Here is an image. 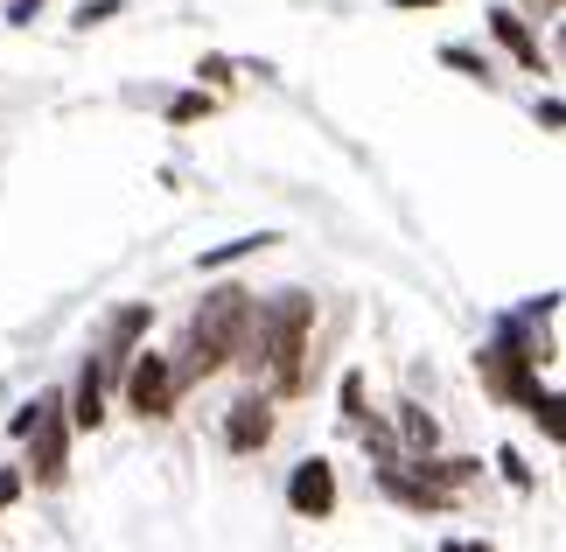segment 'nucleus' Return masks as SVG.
Masks as SVG:
<instances>
[{
	"instance_id": "6ab92c4d",
	"label": "nucleus",
	"mask_w": 566,
	"mask_h": 552,
	"mask_svg": "<svg viewBox=\"0 0 566 552\" xmlns=\"http://www.w3.org/2000/svg\"><path fill=\"white\" fill-rule=\"evenodd\" d=\"M441 552H490V545H469V539H448Z\"/></svg>"
},
{
	"instance_id": "9d476101",
	"label": "nucleus",
	"mask_w": 566,
	"mask_h": 552,
	"mask_svg": "<svg viewBox=\"0 0 566 552\" xmlns=\"http://www.w3.org/2000/svg\"><path fill=\"white\" fill-rule=\"evenodd\" d=\"M203 113H210V98H203V92H189V98H176V105H168V119H176V126L203 119Z\"/></svg>"
},
{
	"instance_id": "9b49d317",
	"label": "nucleus",
	"mask_w": 566,
	"mask_h": 552,
	"mask_svg": "<svg viewBox=\"0 0 566 552\" xmlns=\"http://www.w3.org/2000/svg\"><path fill=\"white\" fill-rule=\"evenodd\" d=\"M259 246H266V238H231V246H224V252H210L203 267H231V259H245V252H259Z\"/></svg>"
},
{
	"instance_id": "a211bd4d",
	"label": "nucleus",
	"mask_w": 566,
	"mask_h": 552,
	"mask_svg": "<svg viewBox=\"0 0 566 552\" xmlns=\"http://www.w3.org/2000/svg\"><path fill=\"white\" fill-rule=\"evenodd\" d=\"M14 497H21V476H14V469H0V511H8Z\"/></svg>"
},
{
	"instance_id": "aec40b11",
	"label": "nucleus",
	"mask_w": 566,
	"mask_h": 552,
	"mask_svg": "<svg viewBox=\"0 0 566 552\" xmlns=\"http://www.w3.org/2000/svg\"><path fill=\"white\" fill-rule=\"evenodd\" d=\"M391 8H441V0H391Z\"/></svg>"
},
{
	"instance_id": "f8f14e48",
	"label": "nucleus",
	"mask_w": 566,
	"mask_h": 552,
	"mask_svg": "<svg viewBox=\"0 0 566 552\" xmlns=\"http://www.w3.org/2000/svg\"><path fill=\"white\" fill-rule=\"evenodd\" d=\"M448 63H454V71H462V77H490V63L483 56H475V50H441Z\"/></svg>"
},
{
	"instance_id": "ddd939ff",
	"label": "nucleus",
	"mask_w": 566,
	"mask_h": 552,
	"mask_svg": "<svg viewBox=\"0 0 566 552\" xmlns=\"http://www.w3.org/2000/svg\"><path fill=\"white\" fill-rule=\"evenodd\" d=\"M343 413H350V419H364V378H357V371L343 378Z\"/></svg>"
},
{
	"instance_id": "0eeeda50",
	"label": "nucleus",
	"mask_w": 566,
	"mask_h": 552,
	"mask_svg": "<svg viewBox=\"0 0 566 552\" xmlns=\"http://www.w3.org/2000/svg\"><path fill=\"white\" fill-rule=\"evenodd\" d=\"M385 497H399L406 511H448V490H433V482H420V476H406L399 461H385Z\"/></svg>"
},
{
	"instance_id": "39448f33",
	"label": "nucleus",
	"mask_w": 566,
	"mask_h": 552,
	"mask_svg": "<svg viewBox=\"0 0 566 552\" xmlns=\"http://www.w3.org/2000/svg\"><path fill=\"white\" fill-rule=\"evenodd\" d=\"M287 503H294V518H329L336 511V469L329 461H301L287 476Z\"/></svg>"
},
{
	"instance_id": "4468645a",
	"label": "nucleus",
	"mask_w": 566,
	"mask_h": 552,
	"mask_svg": "<svg viewBox=\"0 0 566 552\" xmlns=\"http://www.w3.org/2000/svg\"><path fill=\"white\" fill-rule=\"evenodd\" d=\"M119 14V0H84V14H77V29H92V21H113Z\"/></svg>"
},
{
	"instance_id": "f03ea898",
	"label": "nucleus",
	"mask_w": 566,
	"mask_h": 552,
	"mask_svg": "<svg viewBox=\"0 0 566 552\" xmlns=\"http://www.w3.org/2000/svg\"><path fill=\"white\" fill-rule=\"evenodd\" d=\"M21 434H29V476L42 490H56L63 469H71V413H63V392H35Z\"/></svg>"
},
{
	"instance_id": "412c9836",
	"label": "nucleus",
	"mask_w": 566,
	"mask_h": 552,
	"mask_svg": "<svg viewBox=\"0 0 566 552\" xmlns=\"http://www.w3.org/2000/svg\"><path fill=\"white\" fill-rule=\"evenodd\" d=\"M546 8H559V0H546Z\"/></svg>"
},
{
	"instance_id": "6e6552de",
	"label": "nucleus",
	"mask_w": 566,
	"mask_h": 552,
	"mask_svg": "<svg viewBox=\"0 0 566 552\" xmlns=\"http://www.w3.org/2000/svg\"><path fill=\"white\" fill-rule=\"evenodd\" d=\"M490 35L504 42V50H511L517 63H525V71H538V35H532V29H525V21H517L511 8H490Z\"/></svg>"
},
{
	"instance_id": "dca6fc26",
	"label": "nucleus",
	"mask_w": 566,
	"mask_h": 552,
	"mask_svg": "<svg viewBox=\"0 0 566 552\" xmlns=\"http://www.w3.org/2000/svg\"><path fill=\"white\" fill-rule=\"evenodd\" d=\"M196 77H210V84H224V77H231V63H224V56H203V63H196Z\"/></svg>"
},
{
	"instance_id": "423d86ee",
	"label": "nucleus",
	"mask_w": 566,
	"mask_h": 552,
	"mask_svg": "<svg viewBox=\"0 0 566 552\" xmlns=\"http://www.w3.org/2000/svg\"><path fill=\"white\" fill-rule=\"evenodd\" d=\"M224 440H231V455H259L273 440V406L266 399H238L224 413Z\"/></svg>"
},
{
	"instance_id": "1a4fd4ad",
	"label": "nucleus",
	"mask_w": 566,
	"mask_h": 552,
	"mask_svg": "<svg viewBox=\"0 0 566 552\" xmlns=\"http://www.w3.org/2000/svg\"><path fill=\"white\" fill-rule=\"evenodd\" d=\"M399 427H406V440H412V448H420V455L433 448V434H441V427H433V419H427V413H412V406L399 413Z\"/></svg>"
},
{
	"instance_id": "f257e3e1",
	"label": "nucleus",
	"mask_w": 566,
	"mask_h": 552,
	"mask_svg": "<svg viewBox=\"0 0 566 552\" xmlns=\"http://www.w3.org/2000/svg\"><path fill=\"white\" fill-rule=\"evenodd\" d=\"M252 315H259V308H252L245 287H217V294L203 301V315L189 322V357H182V364H168L176 392H182V385H196V378H210V371H224L238 350H245Z\"/></svg>"
},
{
	"instance_id": "7ed1b4c3",
	"label": "nucleus",
	"mask_w": 566,
	"mask_h": 552,
	"mask_svg": "<svg viewBox=\"0 0 566 552\" xmlns=\"http://www.w3.org/2000/svg\"><path fill=\"white\" fill-rule=\"evenodd\" d=\"M532 364H538V350L517 343V322H511L496 343L475 350V371H483V385L496 392V399H517V406L532 399Z\"/></svg>"
},
{
	"instance_id": "2eb2a0df",
	"label": "nucleus",
	"mask_w": 566,
	"mask_h": 552,
	"mask_svg": "<svg viewBox=\"0 0 566 552\" xmlns=\"http://www.w3.org/2000/svg\"><path fill=\"white\" fill-rule=\"evenodd\" d=\"M496 461H504V476H511V482H517V490H532V469H525V461H517V455H511V448H504V455H496Z\"/></svg>"
},
{
	"instance_id": "f3484780",
	"label": "nucleus",
	"mask_w": 566,
	"mask_h": 552,
	"mask_svg": "<svg viewBox=\"0 0 566 552\" xmlns=\"http://www.w3.org/2000/svg\"><path fill=\"white\" fill-rule=\"evenodd\" d=\"M35 14H42V0H14V8H8V21H14V29H29Z\"/></svg>"
},
{
	"instance_id": "20e7f679",
	"label": "nucleus",
	"mask_w": 566,
	"mask_h": 552,
	"mask_svg": "<svg viewBox=\"0 0 566 552\" xmlns=\"http://www.w3.org/2000/svg\"><path fill=\"white\" fill-rule=\"evenodd\" d=\"M126 406H134L140 419L176 413V378H168V357H155V350H147L140 364H126Z\"/></svg>"
}]
</instances>
